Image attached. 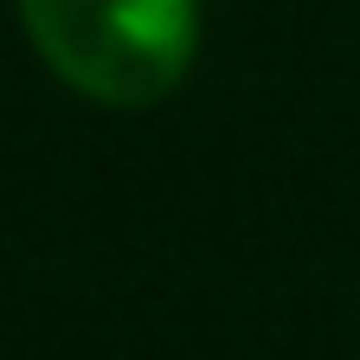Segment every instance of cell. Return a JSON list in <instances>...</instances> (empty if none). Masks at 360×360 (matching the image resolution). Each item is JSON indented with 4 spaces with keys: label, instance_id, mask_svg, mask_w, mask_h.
<instances>
[{
    "label": "cell",
    "instance_id": "1",
    "mask_svg": "<svg viewBox=\"0 0 360 360\" xmlns=\"http://www.w3.org/2000/svg\"><path fill=\"white\" fill-rule=\"evenodd\" d=\"M32 52L77 97L148 110L200 52V0H20Z\"/></svg>",
    "mask_w": 360,
    "mask_h": 360
}]
</instances>
